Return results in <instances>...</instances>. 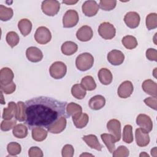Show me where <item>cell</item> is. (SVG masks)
Returning <instances> with one entry per match:
<instances>
[{
  "label": "cell",
  "instance_id": "1",
  "mask_svg": "<svg viewBox=\"0 0 157 157\" xmlns=\"http://www.w3.org/2000/svg\"><path fill=\"white\" fill-rule=\"evenodd\" d=\"M66 102L52 98L39 96L25 102V123L32 129L35 127L48 128L60 117L66 115Z\"/></svg>",
  "mask_w": 157,
  "mask_h": 157
},
{
  "label": "cell",
  "instance_id": "2",
  "mask_svg": "<svg viewBox=\"0 0 157 157\" xmlns=\"http://www.w3.org/2000/svg\"><path fill=\"white\" fill-rule=\"evenodd\" d=\"M94 58L89 53H83L79 55L75 59L77 68L81 71H86L90 69L93 65Z\"/></svg>",
  "mask_w": 157,
  "mask_h": 157
},
{
  "label": "cell",
  "instance_id": "3",
  "mask_svg": "<svg viewBox=\"0 0 157 157\" xmlns=\"http://www.w3.org/2000/svg\"><path fill=\"white\" fill-rule=\"evenodd\" d=\"M41 9L45 15L54 16L56 15L60 9V3L56 0H46L42 2Z\"/></svg>",
  "mask_w": 157,
  "mask_h": 157
},
{
  "label": "cell",
  "instance_id": "4",
  "mask_svg": "<svg viewBox=\"0 0 157 157\" xmlns=\"http://www.w3.org/2000/svg\"><path fill=\"white\" fill-rule=\"evenodd\" d=\"M51 77L55 79H60L64 77L67 72L66 65L62 61L53 63L49 69Z\"/></svg>",
  "mask_w": 157,
  "mask_h": 157
},
{
  "label": "cell",
  "instance_id": "5",
  "mask_svg": "<svg viewBox=\"0 0 157 157\" xmlns=\"http://www.w3.org/2000/svg\"><path fill=\"white\" fill-rule=\"evenodd\" d=\"M98 33L103 39L110 40L115 37L116 29L111 23L109 22H104L99 25Z\"/></svg>",
  "mask_w": 157,
  "mask_h": 157
},
{
  "label": "cell",
  "instance_id": "6",
  "mask_svg": "<svg viewBox=\"0 0 157 157\" xmlns=\"http://www.w3.org/2000/svg\"><path fill=\"white\" fill-rule=\"evenodd\" d=\"M78 14L75 10H68L63 18V25L64 28H72L78 22Z\"/></svg>",
  "mask_w": 157,
  "mask_h": 157
},
{
  "label": "cell",
  "instance_id": "7",
  "mask_svg": "<svg viewBox=\"0 0 157 157\" xmlns=\"http://www.w3.org/2000/svg\"><path fill=\"white\" fill-rule=\"evenodd\" d=\"M34 38L37 43L40 44H46L51 40L52 34L47 28L40 26L36 29Z\"/></svg>",
  "mask_w": 157,
  "mask_h": 157
},
{
  "label": "cell",
  "instance_id": "8",
  "mask_svg": "<svg viewBox=\"0 0 157 157\" xmlns=\"http://www.w3.org/2000/svg\"><path fill=\"white\" fill-rule=\"evenodd\" d=\"M107 128L109 132L116 139L117 142L119 141L121 137V123L117 119H112L107 123Z\"/></svg>",
  "mask_w": 157,
  "mask_h": 157
},
{
  "label": "cell",
  "instance_id": "9",
  "mask_svg": "<svg viewBox=\"0 0 157 157\" xmlns=\"http://www.w3.org/2000/svg\"><path fill=\"white\" fill-rule=\"evenodd\" d=\"M136 144L139 147H145L150 142L148 132L143 128H137L135 132Z\"/></svg>",
  "mask_w": 157,
  "mask_h": 157
},
{
  "label": "cell",
  "instance_id": "10",
  "mask_svg": "<svg viewBox=\"0 0 157 157\" xmlns=\"http://www.w3.org/2000/svg\"><path fill=\"white\" fill-rule=\"evenodd\" d=\"M83 13L87 17H93L99 10V5L95 1H86L82 6Z\"/></svg>",
  "mask_w": 157,
  "mask_h": 157
},
{
  "label": "cell",
  "instance_id": "11",
  "mask_svg": "<svg viewBox=\"0 0 157 157\" xmlns=\"http://www.w3.org/2000/svg\"><path fill=\"white\" fill-rule=\"evenodd\" d=\"M133 85L129 80L122 82L118 88V95L121 98H127L132 93Z\"/></svg>",
  "mask_w": 157,
  "mask_h": 157
},
{
  "label": "cell",
  "instance_id": "12",
  "mask_svg": "<svg viewBox=\"0 0 157 157\" xmlns=\"http://www.w3.org/2000/svg\"><path fill=\"white\" fill-rule=\"evenodd\" d=\"M26 55L28 59L33 63L39 62L43 58L42 51L36 47H30L26 49Z\"/></svg>",
  "mask_w": 157,
  "mask_h": 157
},
{
  "label": "cell",
  "instance_id": "13",
  "mask_svg": "<svg viewBox=\"0 0 157 157\" xmlns=\"http://www.w3.org/2000/svg\"><path fill=\"white\" fill-rule=\"evenodd\" d=\"M107 60L111 64L118 66L123 63L124 60V55L120 50H113L108 53Z\"/></svg>",
  "mask_w": 157,
  "mask_h": 157
},
{
  "label": "cell",
  "instance_id": "14",
  "mask_svg": "<svg viewBox=\"0 0 157 157\" xmlns=\"http://www.w3.org/2000/svg\"><path fill=\"white\" fill-rule=\"evenodd\" d=\"M140 18L139 13L136 12H129L124 17L126 25L130 28H137L140 23Z\"/></svg>",
  "mask_w": 157,
  "mask_h": 157
},
{
  "label": "cell",
  "instance_id": "15",
  "mask_svg": "<svg viewBox=\"0 0 157 157\" xmlns=\"http://www.w3.org/2000/svg\"><path fill=\"white\" fill-rule=\"evenodd\" d=\"M136 123L148 132L153 129V122L150 117L145 114H139L136 118Z\"/></svg>",
  "mask_w": 157,
  "mask_h": 157
},
{
  "label": "cell",
  "instance_id": "16",
  "mask_svg": "<svg viewBox=\"0 0 157 157\" xmlns=\"http://www.w3.org/2000/svg\"><path fill=\"white\" fill-rule=\"evenodd\" d=\"M93 35V32L91 27L87 25L82 26L76 33L77 38L82 42L90 40Z\"/></svg>",
  "mask_w": 157,
  "mask_h": 157
},
{
  "label": "cell",
  "instance_id": "17",
  "mask_svg": "<svg viewBox=\"0 0 157 157\" xmlns=\"http://www.w3.org/2000/svg\"><path fill=\"white\" fill-rule=\"evenodd\" d=\"M66 119L64 117H60L55 123L49 126L48 131L53 134H59L64 130L66 126Z\"/></svg>",
  "mask_w": 157,
  "mask_h": 157
},
{
  "label": "cell",
  "instance_id": "18",
  "mask_svg": "<svg viewBox=\"0 0 157 157\" xmlns=\"http://www.w3.org/2000/svg\"><path fill=\"white\" fill-rule=\"evenodd\" d=\"M14 74L9 67H3L0 71V83L6 85L13 82Z\"/></svg>",
  "mask_w": 157,
  "mask_h": 157
},
{
  "label": "cell",
  "instance_id": "19",
  "mask_svg": "<svg viewBox=\"0 0 157 157\" xmlns=\"http://www.w3.org/2000/svg\"><path fill=\"white\" fill-rule=\"evenodd\" d=\"M88 104L92 110H98L105 105V99L102 95H96L90 99Z\"/></svg>",
  "mask_w": 157,
  "mask_h": 157
},
{
  "label": "cell",
  "instance_id": "20",
  "mask_svg": "<svg viewBox=\"0 0 157 157\" xmlns=\"http://www.w3.org/2000/svg\"><path fill=\"white\" fill-rule=\"evenodd\" d=\"M82 139L85 142V143L91 148L95 149L98 151H101L102 146L98 141V137L93 134H89L84 136Z\"/></svg>",
  "mask_w": 157,
  "mask_h": 157
},
{
  "label": "cell",
  "instance_id": "21",
  "mask_svg": "<svg viewBox=\"0 0 157 157\" xmlns=\"http://www.w3.org/2000/svg\"><path fill=\"white\" fill-rule=\"evenodd\" d=\"M142 88L146 93L151 95V96L156 97L157 85L152 80L148 79L145 80L142 85Z\"/></svg>",
  "mask_w": 157,
  "mask_h": 157
},
{
  "label": "cell",
  "instance_id": "22",
  "mask_svg": "<svg viewBox=\"0 0 157 157\" xmlns=\"http://www.w3.org/2000/svg\"><path fill=\"white\" fill-rule=\"evenodd\" d=\"M17 110V104L14 102H9L8 107L4 108L2 113V118L4 120H11L13 117H15Z\"/></svg>",
  "mask_w": 157,
  "mask_h": 157
},
{
  "label": "cell",
  "instance_id": "23",
  "mask_svg": "<svg viewBox=\"0 0 157 157\" xmlns=\"http://www.w3.org/2000/svg\"><path fill=\"white\" fill-rule=\"evenodd\" d=\"M98 78L102 84L107 85L112 82L113 76L110 70L107 68H102L98 72Z\"/></svg>",
  "mask_w": 157,
  "mask_h": 157
},
{
  "label": "cell",
  "instance_id": "24",
  "mask_svg": "<svg viewBox=\"0 0 157 157\" xmlns=\"http://www.w3.org/2000/svg\"><path fill=\"white\" fill-rule=\"evenodd\" d=\"M101 137L103 142L106 145L108 150L110 153H113L115 149V144L117 142L115 137L110 134H102L101 135Z\"/></svg>",
  "mask_w": 157,
  "mask_h": 157
},
{
  "label": "cell",
  "instance_id": "25",
  "mask_svg": "<svg viewBox=\"0 0 157 157\" xmlns=\"http://www.w3.org/2000/svg\"><path fill=\"white\" fill-rule=\"evenodd\" d=\"M18 28L23 36H28L31 31L32 23L27 18H23L18 21Z\"/></svg>",
  "mask_w": 157,
  "mask_h": 157
},
{
  "label": "cell",
  "instance_id": "26",
  "mask_svg": "<svg viewBox=\"0 0 157 157\" xmlns=\"http://www.w3.org/2000/svg\"><path fill=\"white\" fill-rule=\"evenodd\" d=\"M78 49L77 45L72 41H66L64 42L61 47L62 53L65 55H72L75 53Z\"/></svg>",
  "mask_w": 157,
  "mask_h": 157
},
{
  "label": "cell",
  "instance_id": "27",
  "mask_svg": "<svg viewBox=\"0 0 157 157\" xmlns=\"http://www.w3.org/2000/svg\"><path fill=\"white\" fill-rule=\"evenodd\" d=\"M88 115L85 113H82L77 116L72 117V121L75 126L78 129L84 128L88 123Z\"/></svg>",
  "mask_w": 157,
  "mask_h": 157
},
{
  "label": "cell",
  "instance_id": "28",
  "mask_svg": "<svg viewBox=\"0 0 157 157\" xmlns=\"http://www.w3.org/2000/svg\"><path fill=\"white\" fill-rule=\"evenodd\" d=\"M47 136V131L41 127H35L32 129V137L37 142L43 141Z\"/></svg>",
  "mask_w": 157,
  "mask_h": 157
},
{
  "label": "cell",
  "instance_id": "29",
  "mask_svg": "<svg viewBox=\"0 0 157 157\" xmlns=\"http://www.w3.org/2000/svg\"><path fill=\"white\" fill-rule=\"evenodd\" d=\"M12 133L15 137L23 139L28 135V128L23 124H18L13 128Z\"/></svg>",
  "mask_w": 157,
  "mask_h": 157
},
{
  "label": "cell",
  "instance_id": "30",
  "mask_svg": "<svg viewBox=\"0 0 157 157\" xmlns=\"http://www.w3.org/2000/svg\"><path fill=\"white\" fill-rule=\"evenodd\" d=\"M66 112L69 116L75 117L82 113V107L75 103V102H70L67 105L66 107Z\"/></svg>",
  "mask_w": 157,
  "mask_h": 157
},
{
  "label": "cell",
  "instance_id": "31",
  "mask_svg": "<svg viewBox=\"0 0 157 157\" xmlns=\"http://www.w3.org/2000/svg\"><path fill=\"white\" fill-rule=\"evenodd\" d=\"M72 95L76 99H82L85 98L86 92V90L81 84H75L71 88Z\"/></svg>",
  "mask_w": 157,
  "mask_h": 157
},
{
  "label": "cell",
  "instance_id": "32",
  "mask_svg": "<svg viewBox=\"0 0 157 157\" xmlns=\"http://www.w3.org/2000/svg\"><path fill=\"white\" fill-rule=\"evenodd\" d=\"M82 86L88 91L94 90L96 88V83L93 78L90 75H86L81 80Z\"/></svg>",
  "mask_w": 157,
  "mask_h": 157
},
{
  "label": "cell",
  "instance_id": "33",
  "mask_svg": "<svg viewBox=\"0 0 157 157\" xmlns=\"http://www.w3.org/2000/svg\"><path fill=\"white\" fill-rule=\"evenodd\" d=\"M121 42L125 48L132 50L137 46V41L135 37L130 35L126 36L123 37Z\"/></svg>",
  "mask_w": 157,
  "mask_h": 157
},
{
  "label": "cell",
  "instance_id": "34",
  "mask_svg": "<svg viewBox=\"0 0 157 157\" xmlns=\"http://www.w3.org/2000/svg\"><path fill=\"white\" fill-rule=\"evenodd\" d=\"M17 110L15 115L16 120L19 121H23L26 120V107L25 104L22 101L17 102Z\"/></svg>",
  "mask_w": 157,
  "mask_h": 157
},
{
  "label": "cell",
  "instance_id": "35",
  "mask_svg": "<svg viewBox=\"0 0 157 157\" xmlns=\"http://www.w3.org/2000/svg\"><path fill=\"white\" fill-rule=\"evenodd\" d=\"M13 14L12 8L5 7L3 5H0V20L4 21L10 20Z\"/></svg>",
  "mask_w": 157,
  "mask_h": 157
},
{
  "label": "cell",
  "instance_id": "36",
  "mask_svg": "<svg viewBox=\"0 0 157 157\" xmlns=\"http://www.w3.org/2000/svg\"><path fill=\"white\" fill-rule=\"evenodd\" d=\"M123 140L127 143L131 144L133 141L132 134V127L130 124H126L124 126L123 131Z\"/></svg>",
  "mask_w": 157,
  "mask_h": 157
},
{
  "label": "cell",
  "instance_id": "37",
  "mask_svg": "<svg viewBox=\"0 0 157 157\" xmlns=\"http://www.w3.org/2000/svg\"><path fill=\"white\" fill-rule=\"evenodd\" d=\"M146 27L148 30L155 29L157 27V14L150 13L146 17Z\"/></svg>",
  "mask_w": 157,
  "mask_h": 157
},
{
  "label": "cell",
  "instance_id": "38",
  "mask_svg": "<svg viewBox=\"0 0 157 157\" xmlns=\"http://www.w3.org/2000/svg\"><path fill=\"white\" fill-rule=\"evenodd\" d=\"M6 39L9 45L12 48L16 46L18 44L20 40L18 35L17 33L14 31L9 32L6 35Z\"/></svg>",
  "mask_w": 157,
  "mask_h": 157
},
{
  "label": "cell",
  "instance_id": "39",
  "mask_svg": "<svg viewBox=\"0 0 157 157\" xmlns=\"http://www.w3.org/2000/svg\"><path fill=\"white\" fill-rule=\"evenodd\" d=\"M7 150L10 156H16L20 153L21 147L18 143L12 142L7 145Z\"/></svg>",
  "mask_w": 157,
  "mask_h": 157
},
{
  "label": "cell",
  "instance_id": "40",
  "mask_svg": "<svg viewBox=\"0 0 157 157\" xmlns=\"http://www.w3.org/2000/svg\"><path fill=\"white\" fill-rule=\"evenodd\" d=\"M117 5L115 0H101L99 1V7L106 11H109L113 9Z\"/></svg>",
  "mask_w": 157,
  "mask_h": 157
},
{
  "label": "cell",
  "instance_id": "41",
  "mask_svg": "<svg viewBox=\"0 0 157 157\" xmlns=\"http://www.w3.org/2000/svg\"><path fill=\"white\" fill-rule=\"evenodd\" d=\"M17 124V121L15 119L4 120L1 123V129L3 131H7L13 128Z\"/></svg>",
  "mask_w": 157,
  "mask_h": 157
},
{
  "label": "cell",
  "instance_id": "42",
  "mask_svg": "<svg viewBox=\"0 0 157 157\" xmlns=\"http://www.w3.org/2000/svg\"><path fill=\"white\" fill-rule=\"evenodd\" d=\"M129 150L123 145H121L118 147L116 150L113 152V156L114 157H126L129 156Z\"/></svg>",
  "mask_w": 157,
  "mask_h": 157
},
{
  "label": "cell",
  "instance_id": "43",
  "mask_svg": "<svg viewBox=\"0 0 157 157\" xmlns=\"http://www.w3.org/2000/svg\"><path fill=\"white\" fill-rule=\"evenodd\" d=\"M0 88H1V90L2 92L4 93L5 94H9L13 93L15 91L16 85L15 84V83L13 82H12L6 85H1Z\"/></svg>",
  "mask_w": 157,
  "mask_h": 157
},
{
  "label": "cell",
  "instance_id": "44",
  "mask_svg": "<svg viewBox=\"0 0 157 157\" xmlns=\"http://www.w3.org/2000/svg\"><path fill=\"white\" fill-rule=\"evenodd\" d=\"M61 153L63 157H72L74 153V147L70 144H66L63 147Z\"/></svg>",
  "mask_w": 157,
  "mask_h": 157
},
{
  "label": "cell",
  "instance_id": "45",
  "mask_svg": "<svg viewBox=\"0 0 157 157\" xmlns=\"http://www.w3.org/2000/svg\"><path fill=\"white\" fill-rule=\"evenodd\" d=\"M28 155L29 157H42L44 156L42 151L37 147H31L28 151Z\"/></svg>",
  "mask_w": 157,
  "mask_h": 157
},
{
  "label": "cell",
  "instance_id": "46",
  "mask_svg": "<svg viewBox=\"0 0 157 157\" xmlns=\"http://www.w3.org/2000/svg\"><path fill=\"white\" fill-rule=\"evenodd\" d=\"M144 102L150 108L154 109L155 110H157V100L156 97H148L144 99Z\"/></svg>",
  "mask_w": 157,
  "mask_h": 157
},
{
  "label": "cell",
  "instance_id": "47",
  "mask_svg": "<svg viewBox=\"0 0 157 157\" xmlns=\"http://www.w3.org/2000/svg\"><path fill=\"white\" fill-rule=\"evenodd\" d=\"M146 57L150 61H157V50L154 48H148L146 51Z\"/></svg>",
  "mask_w": 157,
  "mask_h": 157
},
{
  "label": "cell",
  "instance_id": "48",
  "mask_svg": "<svg viewBox=\"0 0 157 157\" xmlns=\"http://www.w3.org/2000/svg\"><path fill=\"white\" fill-rule=\"evenodd\" d=\"M77 2H78V1H63L62 2L66 4L67 5H72V4L77 3Z\"/></svg>",
  "mask_w": 157,
  "mask_h": 157
},
{
  "label": "cell",
  "instance_id": "49",
  "mask_svg": "<svg viewBox=\"0 0 157 157\" xmlns=\"http://www.w3.org/2000/svg\"><path fill=\"white\" fill-rule=\"evenodd\" d=\"M93 156V155H91V154H89V153H83L82 155H80V156Z\"/></svg>",
  "mask_w": 157,
  "mask_h": 157
},
{
  "label": "cell",
  "instance_id": "50",
  "mask_svg": "<svg viewBox=\"0 0 157 157\" xmlns=\"http://www.w3.org/2000/svg\"><path fill=\"white\" fill-rule=\"evenodd\" d=\"M156 147H155V148H153V149H151V155H153V154L155 153H156Z\"/></svg>",
  "mask_w": 157,
  "mask_h": 157
},
{
  "label": "cell",
  "instance_id": "51",
  "mask_svg": "<svg viewBox=\"0 0 157 157\" xmlns=\"http://www.w3.org/2000/svg\"><path fill=\"white\" fill-rule=\"evenodd\" d=\"M149 156V155H148V154H147L146 153H145V152H143V153H142L141 154H140V156Z\"/></svg>",
  "mask_w": 157,
  "mask_h": 157
},
{
  "label": "cell",
  "instance_id": "52",
  "mask_svg": "<svg viewBox=\"0 0 157 157\" xmlns=\"http://www.w3.org/2000/svg\"><path fill=\"white\" fill-rule=\"evenodd\" d=\"M1 98H2V99H1V104H4V102H3V101H2L4 98H3V95H2V91H1Z\"/></svg>",
  "mask_w": 157,
  "mask_h": 157
}]
</instances>
